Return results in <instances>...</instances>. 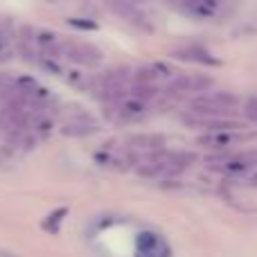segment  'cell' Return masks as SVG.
<instances>
[{"label":"cell","mask_w":257,"mask_h":257,"mask_svg":"<svg viewBox=\"0 0 257 257\" xmlns=\"http://www.w3.org/2000/svg\"><path fill=\"white\" fill-rule=\"evenodd\" d=\"M14 41V23L12 18L0 16V54H5L9 48H12Z\"/></svg>","instance_id":"7c38bea8"},{"label":"cell","mask_w":257,"mask_h":257,"mask_svg":"<svg viewBox=\"0 0 257 257\" xmlns=\"http://www.w3.org/2000/svg\"><path fill=\"white\" fill-rule=\"evenodd\" d=\"M212 77L208 75H176L172 81L167 84L165 93L167 95H181V93H205L212 88Z\"/></svg>","instance_id":"277c9868"},{"label":"cell","mask_w":257,"mask_h":257,"mask_svg":"<svg viewBox=\"0 0 257 257\" xmlns=\"http://www.w3.org/2000/svg\"><path fill=\"white\" fill-rule=\"evenodd\" d=\"M178 5L194 18H212L221 9V0H178Z\"/></svg>","instance_id":"52a82bcc"},{"label":"cell","mask_w":257,"mask_h":257,"mask_svg":"<svg viewBox=\"0 0 257 257\" xmlns=\"http://www.w3.org/2000/svg\"><path fill=\"white\" fill-rule=\"evenodd\" d=\"M99 131L97 122L90 120V115H79V117H72L66 126L61 128L63 136H72V138H84V136H93V133Z\"/></svg>","instance_id":"ba28073f"},{"label":"cell","mask_w":257,"mask_h":257,"mask_svg":"<svg viewBox=\"0 0 257 257\" xmlns=\"http://www.w3.org/2000/svg\"><path fill=\"white\" fill-rule=\"evenodd\" d=\"M156 95H158V86L154 84H133L131 88V97L140 99V102H149V99H154Z\"/></svg>","instance_id":"4fadbf2b"},{"label":"cell","mask_w":257,"mask_h":257,"mask_svg":"<svg viewBox=\"0 0 257 257\" xmlns=\"http://www.w3.org/2000/svg\"><path fill=\"white\" fill-rule=\"evenodd\" d=\"M61 45L63 41L54 32H36V50L41 54H45L48 59L61 57Z\"/></svg>","instance_id":"9c48e42d"},{"label":"cell","mask_w":257,"mask_h":257,"mask_svg":"<svg viewBox=\"0 0 257 257\" xmlns=\"http://www.w3.org/2000/svg\"><path fill=\"white\" fill-rule=\"evenodd\" d=\"M239 97L228 90H205L190 102V113L201 117H230L239 108Z\"/></svg>","instance_id":"6da1fadb"},{"label":"cell","mask_w":257,"mask_h":257,"mask_svg":"<svg viewBox=\"0 0 257 257\" xmlns=\"http://www.w3.org/2000/svg\"><path fill=\"white\" fill-rule=\"evenodd\" d=\"M81 21H84V18H70L68 23L75 25V27H81V30H95V27H97L95 23H81Z\"/></svg>","instance_id":"9a60e30c"},{"label":"cell","mask_w":257,"mask_h":257,"mask_svg":"<svg viewBox=\"0 0 257 257\" xmlns=\"http://www.w3.org/2000/svg\"><path fill=\"white\" fill-rule=\"evenodd\" d=\"M244 136L237 131H212V133H203L199 136V145L205 147V149H212V151H223L228 147H232L235 142H241Z\"/></svg>","instance_id":"8992f818"},{"label":"cell","mask_w":257,"mask_h":257,"mask_svg":"<svg viewBox=\"0 0 257 257\" xmlns=\"http://www.w3.org/2000/svg\"><path fill=\"white\" fill-rule=\"evenodd\" d=\"M126 145L131 149H142V151H160L165 147V138L156 136V133H138V136H131L126 140Z\"/></svg>","instance_id":"8fae6325"},{"label":"cell","mask_w":257,"mask_h":257,"mask_svg":"<svg viewBox=\"0 0 257 257\" xmlns=\"http://www.w3.org/2000/svg\"><path fill=\"white\" fill-rule=\"evenodd\" d=\"M61 57L70 59L77 66L95 68L102 63V50L95 48L93 43H81V41H63Z\"/></svg>","instance_id":"7a4b0ae2"},{"label":"cell","mask_w":257,"mask_h":257,"mask_svg":"<svg viewBox=\"0 0 257 257\" xmlns=\"http://www.w3.org/2000/svg\"><path fill=\"white\" fill-rule=\"evenodd\" d=\"M176 59H183V61H194V63H203V66H219V59H214L212 54L208 52L201 45H187V48H181L174 52Z\"/></svg>","instance_id":"30bf717a"},{"label":"cell","mask_w":257,"mask_h":257,"mask_svg":"<svg viewBox=\"0 0 257 257\" xmlns=\"http://www.w3.org/2000/svg\"><path fill=\"white\" fill-rule=\"evenodd\" d=\"M246 185H248V187H257V172L250 174V176L246 178Z\"/></svg>","instance_id":"2e32d148"},{"label":"cell","mask_w":257,"mask_h":257,"mask_svg":"<svg viewBox=\"0 0 257 257\" xmlns=\"http://www.w3.org/2000/svg\"><path fill=\"white\" fill-rule=\"evenodd\" d=\"M210 165H214L217 169L221 172H228V174H244V172H250V169L257 167V147L255 149H248V151H241L237 156H212L208 158Z\"/></svg>","instance_id":"3957f363"},{"label":"cell","mask_w":257,"mask_h":257,"mask_svg":"<svg viewBox=\"0 0 257 257\" xmlns=\"http://www.w3.org/2000/svg\"><path fill=\"white\" fill-rule=\"evenodd\" d=\"M104 3H106V7L111 9L115 16H120V18H124V21L133 23L136 27H140V30H145V32H151L149 18L142 14V9L138 7L136 0H104Z\"/></svg>","instance_id":"5b68a950"},{"label":"cell","mask_w":257,"mask_h":257,"mask_svg":"<svg viewBox=\"0 0 257 257\" xmlns=\"http://www.w3.org/2000/svg\"><path fill=\"white\" fill-rule=\"evenodd\" d=\"M241 113H244L246 120H250L257 124V95H250V97L241 104Z\"/></svg>","instance_id":"5bb4252c"}]
</instances>
